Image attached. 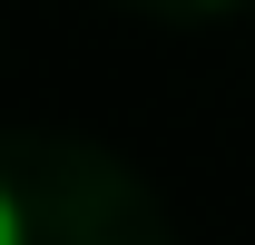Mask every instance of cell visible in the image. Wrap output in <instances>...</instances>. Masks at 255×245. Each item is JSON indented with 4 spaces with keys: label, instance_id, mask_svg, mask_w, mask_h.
<instances>
[{
    "label": "cell",
    "instance_id": "1",
    "mask_svg": "<svg viewBox=\"0 0 255 245\" xmlns=\"http://www.w3.org/2000/svg\"><path fill=\"white\" fill-rule=\"evenodd\" d=\"M0 245H30V216H20V196L0 186Z\"/></svg>",
    "mask_w": 255,
    "mask_h": 245
}]
</instances>
